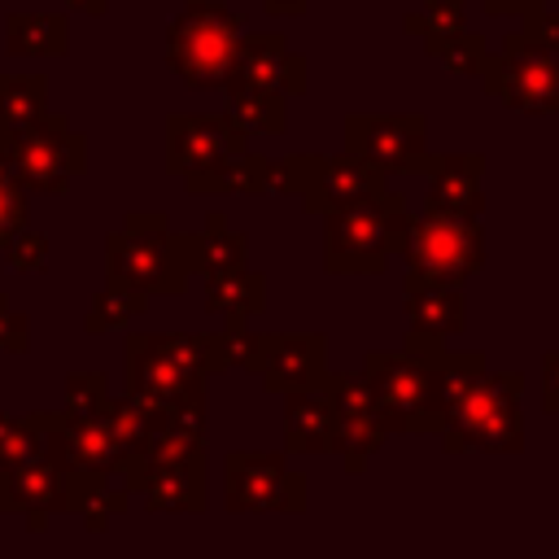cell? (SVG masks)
<instances>
[{
    "label": "cell",
    "mask_w": 559,
    "mask_h": 559,
    "mask_svg": "<svg viewBox=\"0 0 559 559\" xmlns=\"http://www.w3.org/2000/svg\"><path fill=\"white\" fill-rule=\"evenodd\" d=\"M428 192H424V214H454V218H480L485 214V157L480 153H428Z\"/></svg>",
    "instance_id": "19"
},
{
    "label": "cell",
    "mask_w": 559,
    "mask_h": 559,
    "mask_svg": "<svg viewBox=\"0 0 559 559\" xmlns=\"http://www.w3.org/2000/svg\"><path fill=\"white\" fill-rule=\"evenodd\" d=\"M148 310V297L140 293H127V288H100L83 314V332H114V328H127L131 319H140Z\"/></svg>",
    "instance_id": "32"
},
{
    "label": "cell",
    "mask_w": 559,
    "mask_h": 559,
    "mask_svg": "<svg viewBox=\"0 0 559 559\" xmlns=\"http://www.w3.org/2000/svg\"><path fill=\"white\" fill-rule=\"evenodd\" d=\"M122 489L140 498L148 511H205L210 507V476L205 459L197 463H175V467H153L131 459L122 467Z\"/></svg>",
    "instance_id": "18"
},
{
    "label": "cell",
    "mask_w": 559,
    "mask_h": 559,
    "mask_svg": "<svg viewBox=\"0 0 559 559\" xmlns=\"http://www.w3.org/2000/svg\"><path fill=\"white\" fill-rule=\"evenodd\" d=\"M240 35H245V22L227 4H218V0H183V9L166 26V66L192 92L223 87Z\"/></svg>",
    "instance_id": "5"
},
{
    "label": "cell",
    "mask_w": 559,
    "mask_h": 559,
    "mask_svg": "<svg viewBox=\"0 0 559 559\" xmlns=\"http://www.w3.org/2000/svg\"><path fill=\"white\" fill-rule=\"evenodd\" d=\"M227 511H306V476L284 450H227L223 459Z\"/></svg>",
    "instance_id": "10"
},
{
    "label": "cell",
    "mask_w": 559,
    "mask_h": 559,
    "mask_svg": "<svg viewBox=\"0 0 559 559\" xmlns=\"http://www.w3.org/2000/svg\"><path fill=\"white\" fill-rule=\"evenodd\" d=\"M0 166L26 197H61L87 170V140L66 114H48L26 131H0Z\"/></svg>",
    "instance_id": "6"
},
{
    "label": "cell",
    "mask_w": 559,
    "mask_h": 559,
    "mask_svg": "<svg viewBox=\"0 0 559 559\" xmlns=\"http://www.w3.org/2000/svg\"><path fill=\"white\" fill-rule=\"evenodd\" d=\"M393 428L397 432H441L445 402L432 376V358H415L406 349H371L358 367Z\"/></svg>",
    "instance_id": "7"
},
{
    "label": "cell",
    "mask_w": 559,
    "mask_h": 559,
    "mask_svg": "<svg viewBox=\"0 0 559 559\" xmlns=\"http://www.w3.org/2000/svg\"><path fill=\"white\" fill-rule=\"evenodd\" d=\"M162 424H170V428L192 432V437H201V441H205V432H210V406H205V397L179 402L175 411H166V415H162Z\"/></svg>",
    "instance_id": "43"
},
{
    "label": "cell",
    "mask_w": 559,
    "mask_h": 559,
    "mask_svg": "<svg viewBox=\"0 0 559 559\" xmlns=\"http://www.w3.org/2000/svg\"><path fill=\"white\" fill-rule=\"evenodd\" d=\"M44 415H48V454L66 476V498H70L66 511H74L92 489L122 480L127 459L118 454L100 415L92 419H70L61 411H44Z\"/></svg>",
    "instance_id": "9"
},
{
    "label": "cell",
    "mask_w": 559,
    "mask_h": 559,
    "mask_svg": "<svg viewBox=\"0 0 559 559\" xmlns=\"http://www.w3.org/2000/svg\"><path fill=\"white\" fill-rule=\"evenodd\" d=\"M179 249H183V271L192 275H218L231 266L249 262V236L227 227L223 214H205V227L197 231H179Z\"/></svg>",
    "instance_id": "21"
},
{
    "label": "cell",
    "mask_w": 559,
    "mask_h": 559,
    "mask_svg": "<svg viewBox=\"0 0 559 559\" xmlns=\"http://www.w3.org/2000/svg\"><path fill=\"white\" fill-rule=\"evenodd\" d=\"M406 280L428 284H454L463 288L485 266V227L480 218H454V214H415L406 245H402Z\"/></svg>",
    "instance_id": "8"
},
{
    "label": "cell",
    "mask_w": 559,
    "mask_h": 559,
    "mask_svg": "<svg viewBox=\"0 0 559 559\" xmlns=\"http://www.w3.org/2000/svg\"><path fill=\"white\" fill-rule=\"evenodd\" d=\"M4 258H9V266H13V271H22V275H39V271H48L52 245H48V236H44V231L22 227V231L4 245Z\"/></svg>",
    "instance_id": "39"
},
{
    "label": "cell",
    "mask_w": 559,
    "mask_h": 559,
    "mask_svg": "<svg viewBox=\"0 0 559 559\" xmlns=\"http://www.w3.org/2000/svg\"><path fill=\"white\" fill-rule=\"evenodd\" d=\"M105 402H109V376H105V371H74V376H66L61 415H70V419H92V415H100Z\"/></svg>",
    "instance_id": "37"
},
{
    "label": "cell",
    "mask_w": 559,
    "mask_h": 559,
    "mask_svg": "<svg viewBox=\"0 0 559 559\" xmlns=\"http://www.w3.org/2000/svg\"><path fill=\"white\" fill-rule=\"evenodd\" d=\"M262 336L266 332H253L249 323H223V332H210L214 341V371H262Z\"/></svg>",
    "instance_id": "31"
},
{
    "label": "cell",
    "mask_w": 559,
    "mask_h": 559,
    "mask_svg": "<svg viewBox=\"0 0 559 559\" xmlns=\"http://www.w3.org/2000/svg\"><path fill=\"white\" fill-rule=\"evenodd\" d=\"M249 148V135L227 114H170L166 118V170L192 179L223 157Z\"/></svg>",
    "instance_id": "14"
},
{
    "label": "cell",
    "mask_w": 559,
    "mask_h": 559,
    "mask_svg": "<svg viewBox=\"0 0 559 559\" xmlns=\"http://www.w3.org/2000/svg\"><path fill=\"white\" fill-rule=\"evenodd\" d=\"M197 459H205V441L170 424H157L148 445L140 450V463H153V467H175V463H197Z\"/></svg>",
    "instance_id": "36"
},
{
    "label": "cell",
    "mask_w": 559,
    "mask_h": 559,
    "mask_svg": "<svg viewBox=\"0 0 559 559\" xmlns=\"http://www.w3.org/2000/svg\"><path fill=\"white\" fill-rule=\"evenodd\" d=\"M406 31L428 44H441L459 31H467V0H424L411 17H406Z\"/></svg>",
    "instance_id": "34"
},
{
    "label": "cell",
    "mask_w": 559,
    "mask_h": 559,
    "mask_svg": "<svg viewBox=\"0 0 559 559\" xmlns=\"http://www.w3.org/2000/svg\"><path fill=\"white\" fill-rule=\"evenodd\" d=\"M48 114L44 74H0V131H26Z\"/></svg>",
    "instance_id": "27"
},
{
    "label": "cell",
    "mask_w": 559,
    "mask_h": 559,
    "mask_svg": "<svg viewBox=\"0 0 559 559\" xmlns=\"http://www.w3.org/2000/svg\"><path fill=\"white\" fill-rule=\"evenodd\" d=\"M105 284L140 297L188 288L179 231L162 210H131L122 227L105 236Z\"/></svg>",
    "instance_id": "3"
},
{
    "label": "cell",
    "mask_w": 559,
    "mask_h": 559,
    "mask_svg": "<svg viewBox=\"0 0 559 559\" xmlns=\"http://www.w3.org/2000/svg\"><path fill=\"white\" fill-rule=\"evenodd\" d=\"M424 52H428L437 66H445L450 74H476V79H480L485 61H489V39L467 26V31L450 35V39H441V44H428Z\"/></svg>",
    "instance_id": "35"
},
{
    "label": "cell",
    "mask_w": 559,
    "mask_h": 559,
    "mask_svg": "<svg viewBox=\"0 0 559 559\" xmlns=\"http://www.w3.org/2000/svg\"><path fill=\"white\" fill-rule=\"evenodd\" d=\"M485 354L480 349H441L432 358V376H437V389H441V402L450 406L454 397H463L480 376H485Z\"/></svg>",
    "instance_id": "33"
},
{
    "label": "cell",
    "mask_w": 559,
    "mask_h": 559,
    "mask_svg": "<svg viewBox=\"0 0 559 559\" xmlns=\"http://www.w3.org/2000/svg\"><path fill=\"white\" fill-rule=\"evenodd\" d=\"M480 9L485 13H507V17H537V13H546V0H480Z\"/></svg>",
    "instance_id": "45"
},
{
    "label": "cell",
    "mask_w": 559,
    "mask_h": 559,
    "mask_svg": "<svg viewBox=\"0 0 559 559\" xmlns=\"http://www.w3.org/2000/svg\"><path fill=\"white\" fill-rule=\"evenodd\" d=\"M148 341L183 376H192V380H210L214 376V341H210V332H162V336H148Z\"/></svg>",
    "instance_id": "30"
},
{
    "label": "cell",
    "mask_w": 559,
    "mask_h": 559,
    "mask_svg": "<svg viewBox=\"0 0 559 559\" xmlns=\"http://www.w3.org/2000/svg\"><path fill=\"white\" fill-rule=\"evenodd\" d=\"M411 218H415L411 201L393 188L384 197L323 214V271L328 275H380L402 253Z\"/></svg>",
    "instance_id": "2"
},
{
    "label": "cell",
    "mask_w": 559,
    "mask_h": 559,
    "mask_svg": "<svg viewBox=\"0 0 559 559\" xmlns=\"http://www.w3.org/2000/svg\"><path fill=\"white\" fill-rule=\"evenodd\" d=\"M524 376L485 371L463 397L445 406L441 450L445 454H520L524 450Z\"/></svg>",
    "instance_id": "4"
},
{
    "label": "cell",
    "mask_w": 559,
    "mask_h": 559,
    "mask_svg": "<svg viewBox=\"0 0 559 559\" xmlns=\"http://www.w3.org/2000/svg\"><path fill=\"white\" fill-rule=\"evenodd\" d=\"M345 153L362 157L380 175H424L428 118L424 114H349Z\"/></svg>",
    "instance_id": "11"
},
{
    "label": "cell",
    "mask_w": 559,
    "mask_h": 559,
    "mask_svg": "<svg viewBox=\"0 0 559 559\" xmlns=\"http://www.w3.org/2000/svg\"><path fill=\"white\" fill-rule=\"evenodd\" d=\"M4 48L13 57H66L70 52V22L61 13H9L4 17Z\"/></svg>",
    "instance_id": "25"
},
{
    "label": "cell",
    "mask_w": 559,
    "mask_h": 559,
    "mask_svg": "<svg viewBox=\"0 0 559 559\" xmlns=\"http://www.w3.org/2000/svg\"><path fill=\"white\" fill-rule=\"evenodd\" d=\"M406 354L415 358H437L450 336L467 328V301L463 288L454 284H428V280H406Z\"/></svg>",
    "instance_id": "15"
},
{
    "label": "cell",
    "mask_w": 559,
    "mask_h": 559,
    "mask_svg": "<svg viewBox=\"0 0 559 559\" xmlns=\"http://www.w3.org/2000/svg\"><path fill=\"white\" fill-rule=\"evenodd\" d=\"M266 4V13H306V0H262Z\"/></svg>",
    "instance_id": "47"
},
{
    "label": "cell",
    "mask_w": 559,
    "mask_h": 559,
    "mask_svg": "<svg viewBox=\"0 0 559 559\" xmlns=\"http://www.w3.org/2000/svg\"><path fill=\"white\" fill-rule=\"evenodd\" d=\"M245 135H284L288 131V100L284 96H258V92H227L223 109Z\"/></svg>",
    "instance_id": "29"
},
{
    "label": "cell",
    "mask_w": 559,
    "mask_h": 559,
    "mask_svg": "<svg viewBox=\"0 0 559 559\" xmlns=\"http://www.w3.org/2000/svg\"><path fill=\"white\" fill-rule=\"evenodd\" d=\"M61 4L74 9V13H92V17H100L109 9V0H61Z\"/></svg>",
    "instance_id": "46"
},
{
    "label": "cell",
    "mask_w": 559,
    "mask_h": 559,
    "mask_svg": "<svg viewBox=\"0 0 559 559\" xmlns=\"http://www.w3.org/2000/svg\"><path fill=\"white\" fill-rule=\"evenodd\" d=\"M336 450V411L323 389L284 397V454H332Z\"/></svg>",
    "instance_id": "22"
},
{
    "label": "cell",
    "mask_w": 559,
    "mask_h": 559,
    "mask_svg": "<svg viewBox=\"0 0 559 559\" xmlns=\"http://www.w3.org/2000/svg\"><path fill=\"white\" fill-rule=\"evenodd\" d=\"M480 87L515 114H559V13L507 31L480 70Z\"/></svg>",
    "instance_id": "1"
},
{
    "label": "cell",
    "mask_w": 559,
    "mask_h": 559,
    "mask_svg": "<svg viewBox=\"0 0 559 559\" xmlns=\"http://www.w3.org/2000/svg\"><path fill=\"white\" fill-rule=\"evenodd\" d=\"M131 507V493L122 489V480H114V485H100V489H92L79 507H74V515L92 528V533H100V528H109L122 511Z\"/></svg>",
    "instance_id": "38"
},
{
    "label": "cell",
    "mask_w": 559,
    "mask_h": 559,
    "mask_svg": "<svg viewBox=\"0 0 559 559\" xmlns=\"http://www.w3.org/2000/svg\"><path fill=\"white\" fill-rule=\"evenodd\" d=\"M66 507H70V498H66V476H61V467L52 463V454L0 472V511H22L31 533H39V528H44L57 511H66Z\"/></svg>",
    "instance_id": "20"
},
{
    "label": "cell",
    "mask_w": 559,
    "mask_h": 559,
    "mask_svg": "<svg viewBox=\"0 0 559 559\" xmlns=\"http://www.w3.org/2000/svg\"><path fill=\"white\" fill-rule=\"evenodd\" d=\"M205 310L223 323H249L266 310V275L253 266H231L205 275Z\"/></svg>",
    "instance_id": "23"
},
{
    "label": "cell",
    "mask_w": 559,
    "mask_h": 559,
    "mask_svg": "<svg viewBox=\"0 0 559 559\" xmlns=\"http://www.w3.org/2000/svg\"><path fill=\"white\" fill-rule=\"evenodd\" d=\"M542 411L559 415V349L542 354Z\"/></svg>",
    "instance_id": "44"
},
{
    "label": "cell",
    "mask_w": 559,
    "mask_h": 559,
    "mask_svg": "<svg viewBox=\"0 0 559 559\" xmlns=\"http://www.w3.org/2000/svg\"><path fill=\"white\" fill-rule=\"evenodd\" d=\"M266 166H271V157H258L253 148H245V153H236V157H223V162H214L210 170H201V175H192V179H183V188H188V197H258V192H266Z\"/></svg>",
    "instance_id": "24"
},
{
    "label": "cell",
    "mask_w": 559,
    "mask_h": 559,
    "mask_svg": "<svg viewBox=\"0 0 559 559\" xmlns=\"http://www.w3.org/2000/svg\"><path fill=\"white\" fill-rule=\"evenodd\" d=\"M223 92H258V96H301L306 92V57L280 31H245L223 79Z\"/></svg>",
    "instance_id": "12"
},
{
    "label": "cell",
    "mask_w": 559,
    "mask_h": 559,
    "mask_svg": "<svg viewBox=\"0 0 559 559\" xmlns=\"http://www.w3.org/2000/svg\"><path fill=\"white\" fill-rule=\"evenodd\" d=\"M26 345H31V319L13 310L9 297L0 293V354H22Z\"/></svg>",
    "instance_id": "41"
},
{
    "label": "cell",
    "mask_w": 559,
    "mask_h": 559,
    "mask_svg": "<svg viewBox=\"0 0 559 559\" xmlns=\"http://www.w3.org/2000/svg\"><path fill=\"white\" fill-rule=\"evenodd\" d=\"M389 192V175L371 170L362 157L354 153H301V210L306 214H336V210H349L358 201H371V197H384Z\"/></svg>",
    "instance_id": "13"
},
{
    "label": "cell",
    "mask_w": 559,
    "mask_h": 559,
    "mask_svg": "<svg viewBox=\"0 0 559 559\" xmlns=\"http://www.w3.org/2000/svg\"><path fill=\"white\" fill-rule=\"evenodd\" d=\"M393 437L384 411H362V415H336V454L345 463V472H362L367 459Z\"/></svg>",
    "instance_id": "28"
},
{
    "label": "cell",
    "mask_w": 559,
    "mask_h": 559,
    "mask_svg": "<svg viewBox=\"0 0 559 559\" xmlns=\"http://www.w3.org/2000/svg\"><path fill=\"white\" fill-rule=\"evenodd\" d=\"M100 424L109 428L118 454L131 463V459H140V450L148 445V437H153V428L162 424V415H153V411H148L144 402H135L131 393H122V397L109 393V402L100 406Z\"/></svg>",
    "instance_id": "26"
},
{
    "label": "cell",
    "mask_w": 559,
    "mask_h": 559,
    "mask_svg": "<svg viewBox=\"0 0 559 559\" xmlns=\"http://www.w3.org/2000/svg\"><path fill=\"white\" fill-rule=\"evenodd\" d=\"M26 192L4 175V166H0V249L26 227Z\"/></svg>",
    "instance_id": "40"
},
{
    "label": "cell",
    "mask_w": 559,
    "mask_h": 559,
    "mask_svg": "<svg viewBox=\"0 0 559 559\" xmlns=\"http://www.w3.org/2000/svg\"><path fill=\"white\" fill-rule=\"evenodd\" d=\"M266 192L271 197H297L301 192V153L271 157V166H266Z\"/></svg>",
    "instance_id": "42"
},
{
    "label": "cell",
    "mask_w": 559,
    "mask_h": 559,
    "mask_svg": "<svg viewBox=\"0 0 559 559\" xmlns=\"http://www.w3.org/2000/svg\"><path fill=\"white\" fill-rule=\"evenodd\" d=\"M127 393L135 402H144L153 415H166L175 411L179 402H192V397H205V380H192L183 376L175 362H166L148 332H131L127 336Z\"/></svg>",
    "instance_id": "17"
},
{
    "label": "cell",
    "mask_w": 559,
    "mask_h": 559,
    "mask_svg": "<svg viewBox=\"0 0 559 559\" xmlns=\"http://www.w3.org/2000/svg\"><path fill=\"white\" fill-rule=\"evenodd\" d=\"M328 341L319 332H266L262 336V384L275 397L323 389L328 380Z\"/></svg>",
    "instance_id": "16"
}]
</instances>
